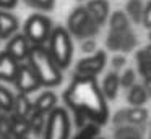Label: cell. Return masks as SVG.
Returning <instances> with one entry per match:
<instances>
[{"instance_id": "cell-1", "label": "cell", "mask_w": 151, "mask_h": 139, "mask_svg": "<svg viewBox=\"0 0 151 139\" xmlns=\"http://www.w3.org/2000/svg\"><path fill=\"white\" fill-rule=\"evenodd\" d=\"M63 102L72 110L76 128H81L86 123L102 126L109 120L107 99L94 76L75 74L70 86L63 92Z\"/></svg>"}, {"instance_id": "cell-2", "label": "cell", "mask_w": 151, "mask_h": 139, "mask_svg": "<svg viewBox=\"0 0 151 139\" xmlns=\"http://www.w3.org/2000/svg\"><path fill=\"white\" fill-rule=\"evenodd\" d=\"M28 63L37 74L44 87H55L62 83V68L55 63V60L52 58L46 45H31Z\"/></svg>"}, {"instance_id": "cell-3", "label": "cell", "mask_w": 151, "mask_h": 139, "mask_svg": "<svg viewBox=\"0 0 151 139\" xmlns=\"http://www.w3.org/2000/svg\"><path fill=\"white\" fill-rule=\"evenodd\" d=\"M47 48H49L52 58L55 60V63L62 70L70 66L73 58V41L72 34L67 28H63V26L52 28V32L47 41Z\"/></svg>"}, {"instance_id": "cell-4", "label": "cell", "mask_w": 151, "mask_h": 139, "mask_svg": "<svg viewBox=\"0 0 151 139\" xmlns=\"http://www.w3.org/2000/svg\"><path fill=\"white\" fill-rule=\"evenodd\" d=\"M52 21L42 13H34L24 21L23 34L31 45H46L52 32Z\"/></svg>"}, {"instance_id": "cell-5", "label": "cell", "mask_w": 151, "mask_h": 139, "mask_svg": "<svg viewBox=\"0 0 151 139\" xmlns=\"http://www.w3.org/2000/svg\"><path fill=\"white\" fill-rule=\"evenodd\" d=\"M72 134V120L63 107H55L47 115V123L42 139H70Z\"/></svg>"}, {"instance_id": "cell-6", "label": "cell", "mask_w": 151, "mask_h": 139, "mask_svg": "<svg viewBox=\"0 0 151 139\" xmlns=\"http://www.w3.org/2000/svg\"><path fill=\"white\" fill-rule=\"evenodd\" d=\"M101 26L96 24L91 19V16L88 15L85 6H78L70 13L68 19H67V29L72 36L78 39H88V37H94L98 34Z\"/></svg>"}, {"instance_id": "cell-7", "label": "cell", "mask_w": 151, "mask_h": 139, "mask_svg": "<svg viewBox=\"0 0 151 139\" xmlns=\"http://www.w3.org/2000/svg\"><path fill=\"white\" fill-rule=\"evenodd\" d=\"M13 84H15V87H17L18 92L26 94V96L36 92V91H39L41 87H42L39 78H37V74L34 73L33 68L29 66V63H23V61L18 65V71H17V76H15Z\"/></svg>"}, {"instance_id": "cell-8", "label": "cell", "mask_w": 151, "mask_h": 139, "mask_svg": "<svg viewBox=\"0 0 151 139\" xmlns=\"http://www.w3.org/2000/svg\"><path fill=\"white\" fill-rule=\"evenodd\" d=\"M107 63V55L104 50H96L88 57L81 58L75 66V74L78 76H98Z\"/></svg>"}, {"instance_id": "cell-9", "label": "cell", "mask_w": 151, "mask_h": 139, "mask_svg": "<svg viewBox=\"0 0 151 139\" xmlns=\"http://www.w3.org/2000/svg\"><path fill=\"white\" fill-rule=\"evenodd\" d=\"M107 48L114 52H130L137 44L135 34L130 29H124V31H109L107 36Z\"/></svg>"}, {"instance_id": "cell-10", "label": "cell", "mask_w": 151, "mask_h": 139, "mask_svg": "<svg viewBox=\"0 0 151 139\" xmlns=\"http://www.w3.org/2000/svg\"><path fill=\"white\" fill-rule=\"evenodd\" d=\"M5 50H7L17 61L21 63V61L28 60V55H29V50H31V44L23 32H21V34L17 32V34H13L8 39V44H7V47H5Z\"/></svg>"}, {"instance_id": "cell-11", "label": "cell", "mask_w": 151, "mask_h": 139, "mask_svg": "<svg viewBox=\"0 0 151 139\" xmlns=\"http://www.w3.org/2000/svg\"><path fill=\"white\" fill-rule=\"evenodd\" d=\"M18 65H20V61L15 60L7 50L0 52V81L13 83L18 71Z\"/></svg>"}, {"instance_id": "cell-12", "label": "cell", "mask_w": 151, "mask_h": 139, "mask_svg": "<svg viewBox=\"0 0 151 139\" xmlns=\"http://www.w3.org/2000/svg\"><path fill=\"white\" fill-rule=\"evenodd\" d=\"M85 8L96 24L102 26L107 21V18H109V2L107 0H88Z\"/></svg>"}, {"instance_id": "cell-13", "label": "cell", "mask_w": 151, "mask_h": 139, "mask_svg": "<svg viewBox=\"0 0 151 139\" xmlns=\"http://www.w3.org/2000/svg\"><path fill=\"white\" fill-rule=\"evenodd\" d=\"M18 28H20V21L17 16L10 10H0V37H2V41L10 39L13 34H17Z\"/></svg>"}, {"instance_id": "cell-14", "label": "cell", "mask_w": 151, "mask_h": 139, "mask_svg": "<svg viewBox=\"0 0 151 139\" xmlns=\"http://www.w3.org/2000/svg\"><path fill=\"white\" fill-rule=\"evenodd\" d=\"M99 86H101V91H102L106 99L114 100L115 97H117L119 89H120V74L115 70L111 71V73H107L104 76V79H102V83L99 84Z\"/></svg>"}, {"instance_id": "cell-15", "label": "cell", "mask_w": 151, "mask_h": 139, "mask_svg": "<svg viewBox=\"0 0 151 139\" xmlns=\"http://www.w3.org/2000/svg\"><path fill=\"white\" fill-rule=\"evenodd\" d=\"M33 105H34V110H36V112L49 115V113L57 107V96L52 91H44L42 94L37 96V99L33 102Z\"/></svg>"}, {"instance_id": "cell-16", "label": "cell", "mask_w": 151, "mask_h": 139, "mask_svg": "<svg viewBox=\"0 0 151 139\" xmlns=\"http://www.w3.org/2000/svg\"><path fill=\"white\" fill-rule=\"evenodd\" d=\"M34 105L33 102L29 100V97L26 94H20L18 92L15 96L13 100V108H12L10 113H13L15 116H21V118H29V115L33 113Z\"/></svg>"}, {"instance_id": "cell-17", "label": "cell", "mask_w": 151, "mask_h": 139, "mask_svg": "<svg viewBox=\"0 0 151 139\" xmlns=\"http://www.w3.org/2000/svg\"><path fill=\"white\" fill-rule=\"evenodd\" d=\"M148 97L150 96H148V92H146L143 84L135 83L132 87L127 89V100L132 107H143L145 103H146Z\"/></svg>"}, {"instance_id": "cell-18", "label": "cell", "mask_w": 151, "mask_h": 139, "mask_svg": "<svg viewBox=\"0 0 151 139\" xmlns=\"http://www.w3.org/2000/svg\"><path fill=\"white\" fill-rule=\"evenodd\" d=\"M31 134L29 129V120L21 118V116H15L12 113V121H10V136L13 139L18 138H26Z\"/></svg>"}, {"instance_id": "cell-19", "label": "cell", "mask_w": 151, "mask_h": 139, "mask_svg": "<svg viewBox=\"0 0 151 139\" xmlns=\"http://www.w3.org/2000/svg\"><path fill=\"white\" fill-rule=\"evenodd\" d=\"M145 129L140 125H130L125 123L115 128L114 131V139H132V138H143Z\"/></svg>"}, {"instance_id": "cell-20", "label": "cell", "mask_w": 151, "mask_h": 139, "mask_svg": "<svg viewBox=\"0 0 151 139\" xmlns=\"http://www.w3.org/2000/svg\"><path fill=\"white\" fill-rule=\"evenodd\" d=\"M28 120H29V129H31V133H33L34 136H37V138H41V136L44 134V129H46L47 115L33 110V113L29 115V118H28Z\"/></svg>"}, {"instance_id": "cell-21", "label": "cell", "mask_w": 151, "mask_h": 139, "mask_svg": "<svg viewBox=\"0 0 151 139\" xmlns=\"http://www.w3.org/2000/svg\"><path fill=\"white\" fill-rule=\"evenodd\" d=\"M127 113V123L130 125H140L143 126L148 121V110L143 107H130V108H125Z\"/></svg>"}, {"instance_id": "cell-22", "label": "cell", "mask_w": 151, "mask_h": 139, "mask_svg": "<svg viewBox=\"0 0 151 139\" xmlns=\"http://www.w3.org/2000/svg\"><path fill=\"white\" fill-rule=\"evenodd\" d=\"M143 0H128L127 6H125V13L128 15V18L133 23H141V18H143Z\"/></svg>"}, {"instance_id": "cell-23", "label": "cell", "mask_w": 151, "mask_h": 139, "mask_svg": "<svg viewBox=\"0 0 151 139\" xmlns=\"http://www.w3.org/2000/svg\"><path fill=\"white\" fill-rule=\"evenodd\" d=\"M99 128L101 126L96 123H86L81 128H78V133L73 139H106L99 134Z\"/></svg>"}, {"instance_id": "cell-24", "label": "cell", "mask_w": 151, "mask_h": 139, "mask_svg": "<svg viewBox=\"0 0 151 139\" xmlns=\"http://www.w3.org/2000/svg\"><path fill=\"white\" fill-rule=\"evenodd\" d=\"M109 26H111V31H124V29H130V23H128L127 13L114 11L111 16H109Z\"/></svg>"}, {"instance_id": "cell-25", "label": "cell", "mask_w": 151, "mask_h": 139, "mask_svg": "<svg viewBox=\"0 0 151 139\" xmlns=\"http://www.w3.org/2000/svg\"><path fill=\"white\" fill-rule=\"evenodd\" d=\"M13 100H15V96L0 84V108L5 110V112H12L13 108Z\"/></svg>"}, {"instance_id": "cell-26", "label": "cell", "mask_w": 151, "mask_h": 139, "mask_svg": "<svg viewBox=\"0 0 151 139\" xmlns=\"http://www.w3.org/2000/svg\"><path fill=\"white\" fill-rule=\"evenodd\" d=\"M28 6L41 10V11H50L55 5V0H24Z\"/></svg>"}, {"instance_id": "cell-27", "label": "cell", "mask_w": 151, "mask_h": 139, "mask_svg": "<svg viewBox=\"0 0 151 139\" xmlns=\"http://www.w3.org/2000/svg\"><path fill=\"white\" fill-rule=\"evenodd\" d=\"M135 83H137V73H135V70H132V68H127V70L120 74V87L128 89V87H132Z\"/></svg>"}, {"instance_id": "cell-28", "label": "cell", "mask_w": 151, "mask_h": 139, "mask_svg": "<svg viewBox=\"0 0 151 139\" xmlns=\"http://www.w3.org/2000/svg\"><path fill=\"white\" fill-rule=\"evenodd\" d=\"M81 50L85 52V53H94L96 52V41L93 37H88V39H83L81 42Z\"/></svg>"}, {"instance_id": "cell-29", "label": "cell", "mask_w": 151, "mask_h": 139, "mask_svg": "<svg viewBox=\"0 0 151 139\" xmlns=\"http://www.w3.org/2000/svg\"><path fill=\"white\" fill-rule=\"evenodd\" d=\"M141 23H143L148 29H151V0L145 5V8H143V18H141Z\"/></svg>"}, {"instance_id": "cell-30", "label": "cell", "mask_w": 151, "mask_h": 139, "mask_svg": "<svg viewBox=\"0 0 151 139\" xmlns=\"http://www.w3.org/2000/svg\"><path fill=\"white\" fill-rule=\"evenodd\" d=\"M125 63H127V60H125L124 55H114V58H112V68H114L115 71L124 68Z\"/></svg>"}, {"instance_id": "cell-31", "label": "cell", "mask_w": 151, "mask_h": 139, "mask_svg": "<svg viewBox=\"0 0 151 139\" xmlns=\"http://www.w3.org/2000/svg\"><path fill=\"white\" fill-rule=\"evenodd\" d=\"M18 5V0H0V10H12Z\"/></svg>"}, {"instance_id": "cell-32", "label": "cell", "mask_w": 151, "mask_h": 139, "mask_svg": "<svg viewBox=\"0 0 151 139\" xmlns=\"http://www.w3.org/2000/svg\"><path fill=\"white\" fill-rule=\"evenodd\" d=\"M143 86H145V89H146L148 96L151 97V76H150V78H145V83H143Z\"/></svg>"}, {"instance_id": "cell-33", "label": "cell", "mask_w": 151, "mask_h": 139, "mask_svg": "<svg viewBox=\"0 0 151 139\" xmlns=\"http://www.w3.org/2000/svg\"><path fill=\"white\" fill-rule=\"evenodd\" d=\"M0 139H13V138L8 136V134H0Z\"/></svg>"}, {"instance_id": "cell-34", "label": "cell", "mask_w": 151, "mask_h": 139, "mask_svg": "<svg viewBox=\"0 0 151 139\" xmlns=\"http://www.w3.org/2000/svg\"><path fill=\"white\" fill-rule=\"evenodd\" d=\"M18 139H29V138H28V136H26V138H18Z\"/></svg>"}, {"instance_id": "cell-35", "label": "cell", "mask_w": 151, "mask_h": 139, "mask_svg": "<svg viewBox=\"0 0 151 139\" xmlns=\"http://www.w3.org/2000/svg\"><path fill=\"white\" fill-rule=\"evenodd\" d=\"M148 37H150V42H151V32H150V36H148Z\"/></svg>"}, {"instance_id": "cell-36", "label": "cell", "mask_w": 151, "mask_h": 139, "mask_svg": "<svg viewBox=\"0 0 151 139\" xmlns=\"http://www.w3.org/2000/svg\"><path fill=\"white\" fill-rule=\"evenodd\" d=\"M132 139H143V138H132Z\"/></svg>"}, {"instance_id": "cell-37", "label": "cell", "mask_w": 151, "mask_h": 139, "mask_svg": "<svg viewBox=\"0 0 151 139\" xmlns=\"http://www.w3.org/2000/svg\"><path fill=\"white\" fill-rule=\"evenodd\" d=\"M150 139H151V129H150Z\"/></svg>"}, {"instance_id": "cell-38", "label": "cell", "mask_w": 151, "mask_h": 139, "mask_svg": "<svg viewBox=\"0 0 151 139\" xmlns=\"http://www.w3.org/2000/svg\"><path fill=\"white\" fill-rule=\"evenodd\" d=\"M0 41H2V37H0Z\"/></svg>"}]
</instances>
